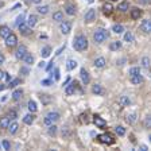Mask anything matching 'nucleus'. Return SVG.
<instances>
[{
	"mask_svg": "<svg viewBox=\"0 0 151 151\" xmlns=\"http://www.w3.org/2000/svg\"><path fill=\"white\" fill-rule=\"evenodd\" d=\"M140 16H142V11H140L139 8H136V7H135V8L131 9V18H132L133 20H138Z\"/></svg>",
	"mask_w": 151,
	"mask_h": 151,
	"instance_id": "obj_18",
	"label": "nucleus"
},
{
	"mask_svg": "<svg viewBox=\"0 0 151 151\" xmlns=\"http://www.w3.org/2000/svg\"><path fill=\"white\" fill-rule=\"evenodd\" d=\"M76 66H77V61L71 59V58L66 61V69H67V70H73Z\"/></svg>",
	"mask_w": 151,
	"mask_h": 151,
	"instance_id": "obj_30",
	"label": "nucleus"
},
{
	"mask_svg": "<svg viewBox=\"0 0 151 151\" xmlns=\"http://www.w3.org/2000/svg\"><path fill=\"white\" fill-rule=\"evenodd\" d=\"M59 117H61V116H59V113H58V112H49V113H47V115L44 116V119H43V123L46 125H51V124H54V123H55V121H58V120H59Z\"/></svg>",
	"mask_w": 151,
	"mask_h": 151,
	"instance_id": "obj_3",
	"label": "nucleus"
},
{
	"mask_svg": "<svg viewBox=\"0 0 151 151\" xmlns=\"http://www.w3.org/2000/svg\"><path fill=\"white\" fill-rule=\"evenodd\" d=\"M4 78H5V81H8V82L12 80V77L9 76V73H4Z\"/></svg>",
	"mask_w": 151,
	"mask_h": 151,
	"instance_id": "obj_50",
	"label": "nucleus"
},
{
	"mask_svg": "<svg viewBox=\"0 0 151 151\" xmlns=\"http://www.w3.org/2000/svg\"><path fill=\"white\" fill-rule=\"evenodd\" d=\"M124 40H125V42H132V40H133V35L129 31L125 32V34H124Z\"/></svg>",
	"mask_w": 151,
	"mask_h": 151,
	"instance_id": "obj_42",
	"label": "nucleus"
},
{
	"mask_svg": "<svg viewBox=\"0 0 151 151\" xmlns=\"http://www.w3.org/2000/svg\"><path fill=\"white\" fill-rule=\"evenodd\" d=\"M135 74H140V67L139 66H133L129 69V76H135Z\"/></svg>",
	"mask_w": 151,
	"mask_h": 151,
	"instance_id": "obj_40",
	"label": "nucleus"
},
{
	"mask_svg": "<svg viewBox=\"0 0 151 151\" xmlns=\"http://www.w3.org/2000/svg\"><path fill=\"white\" fill-rule=\"evenodd\" d=\"M18 129H19V124L16 123V121H13V123H9L8 131H9V133H11V135L16 133V132H18Z\"/></svg>",
	"mask_w": 151,
	"mask_h": 151,
	"instance_id": "obj_23",
	"label": "nucleus"
},
{
	"mask_svg": "<svg viewBox=\"0 0 151 151\" xmlns=\"http://www.w3.org/2000/svg\"><path fill=\"white\" fill-rule=\"evenodd\" d=\"M53 65H54V62L51 61V62H50L49 65H47V67H46V70H47V71H49V70H51V67H53Z\"/></svg>",
	"mask_w": 151,
	"mask_h": 151,
	"instance_id": "obj_52",
	"label": "nucleus"
},
{
	"mask_svg": "<svg viewBox=\"0 0 151 151\" xmlns=\"http://www.w3.org/2000/svg\"><path fill=\"white\" fill-rule=\"evenodd\" d=\"M9 34H11V28H9L8 26H1L0 27V36H1V38H4L5 39Z\"/></svg>",
	"mask_w": 151,
	"mask_h": 151,
	"instance_id": "obj_17",
	"label": "nucleus"
},
{
	"mask_svg": "<svg viewBox=\"0 0 151 151\" xmlns=\"http://www.w3.org/2000/svg\"><path fill=\"white\" fill-rule=\"evenodd\" d=\"M36 23H38V16H36V15H34V13H31V15L27 18V26L30 27V28H32V27L35 26Z\"/></svg>",
	"mask_w": 151,
	"mask_h": 151,
	"instance_id": "obj_15",
	"label": "nucleus"
},
{
	"mask_svg": "<svg viewBox=\"0 0 151 151\" xmlns=\"http://www.w3.org/2000/svg\"><path fill=\"white\" fill-rule=\"evenodd\" d=\"M142 65L144 69H150V58L148 57H143L142 58Z\"/></svg>",
	"mask_w": 151,
	"mask_h": 151,
	"instance_id": "obj_39",
	"label": "nucleus"
},
{
	"mask_svg": "<svg viewBox=\"0 0 151 151\" xmlns=\"http://www.w3.org/2000/svg\"><path fill=\"white\" fill-rule=\"evenodd\" d=\"M65 12H66L69 16H73V15H76V5L66 4V5H65Z\"/></svg>",
	"mask_w": 151,
	"mask_h": 151,
	"instance_id": "obj_21",
	"label": "nucleus"
},
{
	"mask_svg": "<svg viewBox=\"0 0 151 151\" xmlns=\"http://www.w3.org/2000/svg\"><path fill=\"white\" fill-rule=\"evenodd\" d=\"M18 28H19V31H20V34L22 35H30V34H32V31H31V28L27 26L24 22H22L20 24H18Z\"/></svg>",
	"mask_w": 151,
	"mask_h": 151,
	"instance_id": "obj_8",
	"label": "nucleus"
},
{
	"mask_svg": "<svg viewBox=\"0 0 151 151\" xmlns=\"http://www.w3.org/2000/svg\"><path fill=\"white\" fill-rule=\"evenodd\" d=\"M105 63H107V61H105L104 57H98L94 59V66L96 67H100V69H101V67L105 66Z\"/></svg>",
	"mask_w": 151,
	"mask_h": 151,
	"instance_id": "obj_19",
	"label": "nucleus"
},
{
	"mask_svg": "<svg viewBox=\"0 0 151 151\" xmlns=\"http://www.w3.org/2000/svg\"><path fill=\"white\" fill-rule=\"evenodd\" d=\"M73 49L77 51H85L88 49V39L85 35H77L73 40Z\"/></svg>",
	"mask_w": 151,
	"mask_h": 151,
	"instance_id": "obj_1",
	"label": "nucleus"
},
{
	"mask_svg": "<svg viewBox=\"0 0 151 151\" xmlns=\"http://www.w3.org/2000/svg\"><path fill=\"white\" fill-rule=\"evenodd\" d=\"M38 12L40 13V15H46V13L49 12V5H39L38 4Z\"/></svg>",
	"mask_w": 151,
	"mask_h": 151,
	"instance_id": "obj_36",
	"label": "nucleus"
},
{
	"mask_svg": "<svg viewBox=\"0 0 151 151\" xmlns=\"http://www.w3.org/2000/svg\"><path fill=\"white\" fill-rule=\"evenodd\" d=\"M34 119H35V116L32 115V113H27V115L23 117V121H24V124L31 125L32 123H34Z\"/></svg>",
	"mask_w": 151,
	"mask_h": 151,
	"instance_id": "obj_20",
	"label": "nucleus"
},
{
	"mask_svg": "<svg viewBox=\"0 0 151 151\" xmlns=\"http://www.w3.org/2000/svg\"><path fill=\"white\" fill-rule=\"evenodd\" d=\"M76 89H77V82H76V81H71L70 84L65 88V93H66L67 96H71V94H74Z\"/></svg>",
	"mask_w": 151,
	"mask_h": 151,
	"instance_id": "obj_12",
	"label": "nucleus"
},
{
	"mask_svg": "<svg viewBox=\"0 0 151 151\" xmlns=\"http://www.w3.org/2000/svg\"><path fill=\"white\" fill-rule=\"evenodd\" d=\"M4 88H5L4 85H3V84H0V92H1V90H3V89H4Z\"/></svg>",
	"mask_w": 151,
	"mask_h": 151,
	"instance_id": "obj_56",
	"label": "nucleus"
},
{
	"mask_svg": "<svg viewBox=\"0 0 151 151\" xmlns=\"http://www.w3.org/2000/svg\"><path fill=\"white\" fill-rule=\"evenodd\" d=\"M59 30L62 34H69L71 31V24L70 22H66V20H62V22H59Z\"/></svg>",
	"mask_w": 151,
	"mask_h": 151,
	"instance_id": "obj_6",
	"label": "nucleus"
},
{
	"mask_svg": "<svg viewBox=\"0 0 151 151\" xmlns=\"http://www.w3.org/2000/svg\"><path fill=\"white\" fill-rule=\"evenodd\" d=\"M120 47H121V42L120 40L111 42V44H109V50H112V51H117V50H120Z\"/></svg>",
	"mask_w": 151,
	"mask_h": 151,
	"instance_id": "obj_26",
	"label": "nucleus"
},
{
	"mask_svg": "<svg viewBox=\"0 0 151 151\" xmlns=\"http://www.w3.org/2000/svg\"><path fill=\"white\" fill-rule=\"evenodd\" d=\"M36 109H38L36 102L34 101V100H30V101H28V111L31 112V113H34V112H36Z\"/></svg>",
	"mask_w": 151,
	"mask_h": 151,
	"instance_id": "obj_35",
	"label": "nucleus"
},
{
	"mask_svg": "<svg viewBox=\"0 0 151 151\" xmlns=\"http://www.w3.org/2000/svg\"><path fill=\"white\" fill-rule=\"evenodd\" d=\"M140 3H142V4H144V5H147L148 3H150V0H140Z\"/></svg>",
	"mask_w": 151,
	"mask_h": 151,
	"instance_id": "obj_54",
	"label": "nucleus"
},
{
	"mask_svg": "<svg viewBox=\"0 0 151 151\" xmlns=\"http://www.w3.org/2000/svg\"><path fill=\"white\" fill-rule=\"evenodd\" d=\"M57 128H58V127H57V125H55V124H51V125H49V133H50V135H53V136H54V135L57 133Z\"/></svg>",
	"mask_w": 151,
	"mask_h": 151,
	"instance_id": "obj_41",
	"label": "nucleus"
},
{
	"mask_svg": "<svg viewBox=\"0 0 151 151\" xmlns=\"http://www.w3.org/2000/svg\"><path fill=\"white\" fill-rule=\"evenodd\" d=\"M39 67H44V62H40L39 63Z\"/></svg>",
	"mask_w": 151,
	"mask_h": 151,
	"instance_id": "obj_57",
	"label": "nucleus"
},
{
	"mask_svg": "<svg viewBox=\"0 0 151 151\" xmlns=\"http://www.w3.org/2000/svg\"><path fill=\"white\" fill-rule=\"evenodd\" d=\"M150 125H151L150 116H146V120H144V127H146V128H150Z\"/></svg>",
	"mask_w": 151,
	"mask_h": 151,
	"instance_id": "obj_45",
	"label": "nucleus"
},
{
	"mask_svg": "<svg viewBox=\"0 0 151 151\" xmlns=\"http://www.w3.org/2000/svg\"><path fill=\"white\" fill-rule=\"evenodd\" d=\"M111 1H116V0H111Z\"/></svg>",
	"mask_w": 151,
	"mask_h": 151,
	"instance_id": "obj_59",
	"label": "nucleus"
},
{
	"mask_svg": "<svg viewBox=\"0 0 151 151\" xmlns=\"http://www.w3.org/2000/svg\"><path fill=\"white\" fill-rule=\"evenodd\" d=\"M80 76H81V80L84 82V85H88L90 82V77H89V73L85 69H81L80 70Z\"/></svg>",
	"mask_w": 151,
	"mask_h": 151,
	"instance_id": "obj_14",
	"label": "nucleus"
},
{
	"mask_svg": "<svg viewBox=\"0 0 151 151\" xmlns=\"http://www.w3.org/2000/svg\"><path fill=\"white\" fill-rule=\"evenodd\" d=\"M108 36H109V34H108V31L104 30V28H97V30L93 32V39L96 43H102L104 40L108 39Z\"/></svg>",
	"mask_w": 151,
	"mask_h": 151,
	"instance_id": "obj_2",
	"label": "nucleus"
},
{
	"mask_svg": "<svg viewBox=\"0 0 151 151\" xmlns=\"http://www.w3.org/2000/svg\"><path fill=\"white\" fill-rule=\"evenodd\" d=\"M22 22H24V13H20L18 18H16V26H18V24H20Z\"/></svg>",
	"mask_w": 151,
	"mask_h": 151,
	"instance_id": "obj_44",
	"label": "nucleus"
},
{
	"mask_svg": "<svg viewBox=\"0 0 151 151\" xmlns=\"http://www.w3.org/2000/svg\"><path fill=\"white\" fill-rule=\"evenodd\" d=\"M23 61H24L26 63H28V65H32V63H34V57H32L31 54H30L28 51H27L26 55L23 57Z\"/></svg>",
	"mask_w": 151,
	"mask_h": 151,
	"instance_id": "obj_32",
	"label": "nucleus"
},
{
	"mask_svg": "<svg viewBox=\"0 0 151 151\" xmlns=\"http://www.w3.org/2000/svg\"><path fill=\"white\" fill-rule=\"evenodd\" d=\"M40 84L44 85V86H50V85H53V80H42Z\"/></svg>",
	"mask_w": 151,
	"mask_h": 151,
	"instance_id": "obj_46",
	"label": "nucleus"
},
{
	"mask_svg": "<svg viewBox=\"0 0 151 151\" xmlns=\"http://www.w3.org/2000/svg\"><path fill=\"white\" fill-rule=\"evenodd\" d=\"M86 1H88V3H93L94 0H86Z\"/></svg>",
	"mask_w": 151,
	"mask_h": 151,
	"instance_id": "obj_58",
	"label": "nucleus"
},
{
	"mask_svg": "<svg viewBox=\"0 0 151 151\" xmlns=\"http://www.w3.org/2000/svg\"><path fill=\"white\" fill-rule=\"evenodd\" d=\"M3 148H4V150H9V148H11V143H9L7 139L3 140Z\"/></svg>",
	"mask_w": 151,
	"mask_h": 151,
	"instance_id": "obj_43",
	"label": "nucleus"
},
{
	"mask_svg": "<svg viewBox=\"0 0 151 151\" xmlns=\"http://www.w3.org/2000/svg\"><path fill=\"white\" fill-rule=\"evenodd\" d=\"M117 102H119L121 107H128V105H131V98L128 96H120L117 98Z\"/></svg>",
	"mask_w": 151,
	"mask_h": 151,
	"instance_id": "obj_13",
	"label": "nucleus"
},
{
	"mask_svg": "<svg viewBox=\"0 0 151 151\" xmlns=\"http://www.w3.org/2000/svg\"><path fill=\"white\" fill-rule=\"evenodd\" d=\"M20 73H22L23 76H27L28 74V69H27V67H22V69H20Z\"/></svg>",
	"mask_w": 151,
	"mask_h": 151,
	"instance_id": "obj_49",
	"label": "nucleus"
},
{
	"mask_svg": "<svg viewBox=\"0 0 151 151\" xmlns=\"http://www.w3.org/2000/svg\"><path fill=\"white\" fill-rule=\"evenodd\" d=\"M112 31L115 32V34H121V32L124 31V27L121 26V24H113V27H112Z\"/></svg>",
	"mask_w": 151,
	"mask_h": 151,
	"instance_id": "obj_34",
	"label": "nucleus"
},
{
	"mask_svg": "<svg viewBox=\"0 0 151 151\" xmlns=\"http://www.w3.org/2000/svg\"><path fill=\"white\" fill-rule=\"evenodd\" d=\"M3 63H4V55L0 54V65H3Z\"/></svg>",
	"mask_w": 151,
	"mask_h": 151,
	"instance_id": "obj_53",
	"label": "nucleus"
},
{
	"mask_svg": "<svg viewBox=\"0 0 151 151\" xmlns=\"http://www.w3.org/2000/svg\"><path fill=\"white\" fill-rule=\"evenodd\" d=\"M125 121H127L128 124H133V123L136 121V115H135V113H131V115H128L127 117H125Z\"/></svg>",
	"mask_w": 151,
	"mask_h": 151,
	"instance_id": "obj_37",
	"label": "nucleus"
},
{
	"mask_svg": "<svg viewBox=\"0 0 151 151\" xmlns=\"http://www.w3.org/2000/svg\"><path fill=\"white\" fill-rule=\"evenodd\" d=\"M9 125V117L8 116H3L0 119V128H8Z\"/></svg>",
	"mask_w": 151,
	"mask_h": 151,
	"instance_id": "obj_25",
	"label": "nucleus"
},
{
	"mask_svg": "<svg viewBox=\"0 0 151 151\" xmlns=\"http://www.w3.org/2000/svg\"><path fill=\"white\" fill-rule=\"evenodd\" d=\"M3 78H4V71L0 70V80H3Z\"/></svg>",
	"mask_w": 151,
	"mask_h": 151,
	"instance_id": "obj_55",
	"label": "nucleus"
},
{
	"mask_svg": "<svg viewBox=\"0 0 151 151\" xmlns=\"http://www.w3.org/2000/svg\"><path fill=\"white\" fill-rule=\"evenodd\" d=\"M115 132H116L117 136H124L125 135V128L123 127V125H117V127L115 128Z\"/></svg>",
	"mask_w": 151,
	"mask_h": 151,
	"instance_id": "obj_33",
	"label": "nucleus"
},
{
	"mask_svg": "<svg viewBox=\"0 0 151 151\" xmlns=\"http://www.w3.org/2000/svg\"><path fill=\"white\" fill-rule=\"evenodd\" d=\"M27 1H28V3L31 1V3H35V4H40V3H42V0H27Z\"/></svg>",
	"mask_w": 151,
	"mask_h": 151,
	"instance_id": "obj_51",
	"label": "nucleus"
},
{
	"mask_svg": "<svg viewBox=\"0 0 151 151\" xmlns=\"http://www.w3.org/2000/svg\"><path fill=\"white\" fill-rule=\"evenodd\" d=\"M5 44H7L8 47H15V46L18 44V36L11 32V34L5 38Z\"/></svg>",
	"mask_w": 151,
	"mask_h": 151,
	"instance_id": "obj_5",
	"label": "nucleus"
},
{
	"mask_svg": "<svg viewBox=\"0 0 151 151\" xmlns=\"http://www.w3.org/2000/svg\"><path fill=\"white\" fill-rule=\"evenodd\" d=\"M23 96V90L22 89H15L12 92V98L15 100V101H18V100H20Z\"/></svg>",
	"mask_w": 151,
	"mask_h": 151,
	"instance_id": "obj_27",
	"label": "nucleus"
},
{
	"mask_svg": "<svg viewBox=\"0 0 151 151\" xmlns=\"http://www.w3.org/2000/svg\"><path fill=\"white\" fill-rule=\"evenodd\" d=\"M26 53H27V47L23 46V44H20L18 49H16V51H15V57L18 58V59H23V57L26 55Z\"/></svg>",
	"mask_w": 151,
	"mask_h": 151,
	"instance_id": "obj_11",
	"label": "nucleus"
},
{
	"mask_svg": "<svg viewBox=\"0 0 151 151\" xmlns=\"http://www.w3.org/2000/svg\"><path fill=\"white\" fill-rule=\"evenodd\" d=\"M128 8H129L128 1H121V3L117 5V9H119V11H121V12H125V11H128Z\"/></svg>",
	"mask_w": 151,
	"mask_h": 151,
	"instance_id": "obj_28",
	"label": "nucleus"
},
{
	"mask_svg": "<svg viewBox=\"0 0 151 151\" xmlns=\"http://www.w3.org/2000/svg\"><path fill=\"white\" fill-rule=\"evenodd\" d=\"M144 81V78L142 77V74H135V76H131V82L133 85H140Z\"/></svg>",
	"mask_w": 151,
	"mask_h": 151,
	"instance_id": "obj_16",
	"label": "nucleus"
},
{
	"mask_svg": "<svg viewBox=\"0 0 151 151\" xmlns=\"http://www.w3.org/2000/svg\"><path fill=\"white\" fill-rule=\"evenodd\" d=\"M92 92H93V94H101L104 90H102L100 84H94L93 86H92Z\"/></svg>",
	"mask_w": 151,
	"mask_h": 151,
	"instance_id": "obj_31",
	"label": "nucleus"
},
{
	"mask_svg": "<svg viewBox=\"0 0 151 151\" xmlns=\"http://www.w3.org/2000/svg\"><path fill=\"white\" fill-rule=\"evenodd\" d=\"M94 19H96V9H93V8L88 9V11L85 12V15H84V20L85 22H88V23H90V22H93Z\"/></svg>",
	"mask_w": 151,
	"mask_h": 151,
	"instance_id": "obj_7",
	"label": "nucleus"
},
{
	"mask_svg": "<svg viewBox=\"0 0 151 151\" xmlns=\"http://www.w3.org/2000/svg\"><path fill=\"white\" fill-rule=\"evenodd\" d=\"M97 139L100 140V142L102 143V144H107V146H111V144H113L115 143V138L112 136L111 133H101V135H98Z\"/></svg>",
	"mask_w": 151,
	"mask_h": 151,
	"instance_id": "obj_4",
	"label": "nucleus"
},
{
	"mask_svg": "<svg viewBox=\"0 0 151 151\" xmlns=\"http://www.w3.org/2000/svg\"><path fill=\"white\" fill-rule=\"evenodd\" d=\"M140 30H142L143 32H146V34H150L151 32V20L150 19L142 20V23H140Z\"/></svg>",
	"mask_w": 151,
	"mask_h": 151,
	"instance_id": "obj_9",
	"label": "nucleus"
},
{
	"mask_svg": "<svg viewBox=\"0 0 151 151\" xmlns=\"http://www.w3.org/2000/svg\"><path fill=\"white\" fill-rule=\"evenodd\" d=\"M51 54V47L50 46H44L43 49L40 50V57L42 58H47Z\"/></svg>",
	"mask_w": 151,
	"mask_h": 151,
	"instance_id": "obj_24",
	"label": "nucleus"
},
{
	"mask_svg": "<svg viewBox=\"0 0 151 151\" xmlns=\"http://www.w3.org/2000/svg\"><path fill=\"white\" fill-rule=\"evenodd\" d=\"M20 82H22V81H20V78H15V80H11L9 81V84H8V88H16V86H18L19 84H20Z\"/></svg>",
	"mask_w": 151,
	"mask_h": 151,
	"instance_id": "obj_38",
	"label": "nucleus"
},
{
	"mask_svg": "<svg viewBox=\"0 0 151 151\" xmlns=\"http://www.w3.org/2000/svg\"><path fill=\"white\" fill-rule=\"evenodd\" d=\"M112 11H113V5L111 3H105V4L102 5V12L105 13V15H111Z\"/></svg>",
	"mask_w": 151,
	"mask_h": 151,
	"instance_id": "obj_22",
	"label": "nucleus"
},
{
	"mask_svg": "<svg viewBox=\"0 0 151 151\" xmlns=\"http://www.w3.org/2000/svg\"><path fill=\"white\" fill-rule=\"evenodd\" d=\"M54 80H59V69H54Z\"/></svg>",
	"mask_w": 151,
	"mask_h": 151,
	"instance_id": "obj_47",
	"label": "nucleus"
},
{
	"mask_svg": "<svg viewBox=\"0 0 151 151\" xmlns=\"http://www.w3.org/2000/svg\"><path fill=\"white\" fill-rule=\"evenodd\" d=\"M93 123L96 124V127H98V128H104V127H107V121L98 115L93 116Z\"/></svg>",
	"mask_w": 151,
	"mask_h": 151,
	"instance_id": "obj_10",
	"label": "nucleus"
},
{
	"mask_svg": "<svg viewBox=\"0 0 151 151\" xmlns=\"http://www.w3.org/2000/svg\"><path fill=\"white\" fill-rule=\"evenodd\" d=\"M8 117H9V119H16V112H15V111H9L8 112Z\"/></svg>",
	"mask_w": 151,
	"mask_h": 151,
	"instance_id": "obj_48",
	"label": "nucleus"
},
{
	"mask_svg": "<svg viewBox=\"0 0 151 151\" xmlns=\"http://www.w3.org/2000/svg\"><path fill=\"white\" fill-rule=\"evenodd\" d=\"M53 20H55V22H62L63 20V13L61 12V11H57V12L53 13Z\"/></svg>",
	"mask_w": 151,
	"mask_h": 151,
	"instance_id": "obj_29",
	"label": "nucleus"
}]
</instances>
